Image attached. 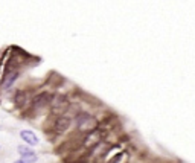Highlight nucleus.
Returning <instances> with one entry per match:
<instances>
[{
	"instance_id": "39448f33",
	"label": "nucleus",
	"mask_w": 195,
	"mask_h": 163,
	"mask_svg": "<svg viewBox=\"0 0 195 163\" xmlns=\"http://www.w3.org/2000/svg\"><path fill=\"white\" fill-rule=\"evenodd\" d=\"M31 102V96L28 90H18L14 96V104L17 108H25Z\"/></svg>"
},
{
	"instance_id": "1a4fd4ad",
	"label": "nucleus",
	"mask_w": 195,
	"mask_h": 163,
	"mask_svg": "<svg viewBox=\"0 0 195 163\" xmlns=\"http://www.w3.org/2000/svg\"><path fill=\"white\" fill-rule=\"evenodd\" d=\"M122 157H123V154H117L116 157H113V159H111L110 162H111V163H117L119 160H121V159H122Z\"/></svg>"
},
{
	"instance_id": "f03ea898",
	"label": "nucleus",
	"mask_w": 195,
	"mask_h": 163,
	"mask_svg": "<svg viewBox=\"0 0 195 163\" xmlns=\"http://www.w3.org/2000/svg\"><path fill=\"white\" fill-rule=\"evenodd\" d=\"M73 122L78 127L79 131H82V133L84 131H90V130L97 127L96 119L87 111H78L76 115H75V117H73Z\"/></svg>"
},
{
	"instance_id": "7ed1b4c3",
	"label": "nucleus",
	"mask_w": 195,
	"mask_h": 163,
	"mask_svg": "<svg viewBox=\"0 0 195 163\" xmlns=\"http://www.w3.org/2000/svg\"><path fill=\"white\" fill-rule=\"evenodd\" d=\"M70 123H72V119L66 115H58L55 117V122L52 123V133H47L49 136H52V139L55 136H61L70 128Z\"/></svg>"
},
{
	"instance_id": "423d86ee",
	"label": "nucleus",
	"mask_w": 195,
	"mask_h": 163,
	"mask_svg": "<svg viewBox=\"0 0 195 163\" xmlns=\"http://www.w3.org/2000/svg\"><path fill=\"white\" fill-rule=\"evenodd\" d=\"M18 78V70H9V72H5V76H3V81H2V89L3 90H8L11 89L15 81Z\"/></svg>"
},
{
	"instance_id": "f257e3e1",
	"label": "nucleus",
	"mask_w": 195,
	"mask_h": 163,
	"mask_svg": "<svg viewBox=\"0 0 195 163\" xmlns=\"http://www.w3.org/2000/svg\"><path fill=\"white\" fill-rule=\"evenodd\" d=\"M53 98H55V96H53L52 93H47V91H43V93L37 95L35 98H32L29 110H28L29 115L26 116V117H35V116H38L40 111H43V108H46V107L50 105V102H52Z\"/></svg>"
},
{
	"instance_id": "9d476101",
	"label": "nucleus",
	"mask_w": 195,
	"mask_h": 163,
	"mask_svg": "<svg viewBox=\"0 0 195 163\" xmlns=\"http://www.w3.org/2000/svg\"><path fill=\"white\" fill-rule=\"evenodd\" d=\"M14 163H25V160L21 159V160H17V162H14Z\"/></svg>"
},
{
	"instance_id": "20e7f679",
	"label": "nucleus",
	"mask_w": 195,
	"mask_h": 163,
	"mask_svg": "<svg viewBox=\"0 0 195 163\" xmlns=\"http://www.w3.org/2000/svg\"><path fill=\"white\" fill-rule=\"evenodd\" d=\"M50 104H52V110H50L52 115L58 116V115H63V113L69 108V99H67V96H63V95L55 96Z\"/></svg>"
},
{
	"instance_id": "0eeeda50",
	"label": "nucleus",
	"mask_w": 195,
	"mask_h": 163,
	"mask_svg": "<svg viewBox=\"0 0 195 163\" xmlns=\"http://www.w3.org/2000/svg\"><path fill=\"white\" fill-rule=\"evenodd\" d=\"M20 137L23 139L29 146H35L37 143H38V137H37V136L32 133V131H28V130H23V131H20Z\"/></svg>"
},
{
	"instance_id": "6e6552de",
	"label": "nucleus",
	"mask_w": 195,
	"mask_h": 163,
	"mask_svg": "<svg viewBox=\"0 0 195 163\" xmlns=\"http://www.w3.org/2000/svg\"><path fill=\"white\" fill-rule=\"evenodd\" d=\"M18 154L23 157V159H34V157H37L35 155V153L32 151L31 148H28V146H18Z\"/></svg>"
}]
</instances>
